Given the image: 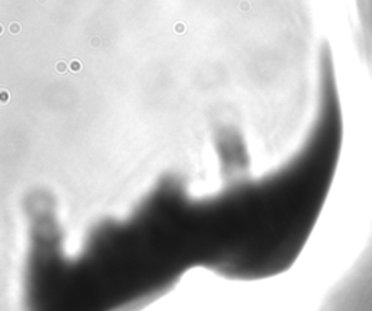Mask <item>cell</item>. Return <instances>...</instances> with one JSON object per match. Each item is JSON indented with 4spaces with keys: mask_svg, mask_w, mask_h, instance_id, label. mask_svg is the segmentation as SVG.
Returning <instances> with one entry per match:
<instances>
[{
    "mask_svg": "<svg viewBox=\"0 0 372 311\" xmlns=\"http://www.w3.org/2000/svg\"><path fill=\"white\" fill-rule=\"evenodd\" d=\"M360 54L372 79V0H355Z\"/></svg>",
    "mask_w": 372,
    "mask_h": 311,
    "instance_id": "obj_1",
    "label": "cell"
}]
</instances>
